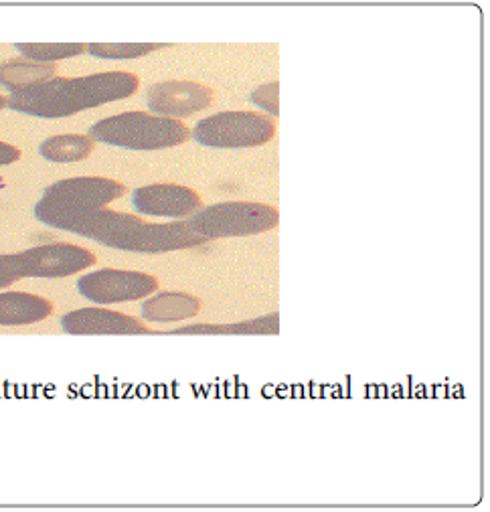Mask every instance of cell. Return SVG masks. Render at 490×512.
Listing matches in <instances>:
<instances>
[{
  "label": "cell",
  "instance_id": "cell-9",
  "mask_svg": "<svg viewBox=\"0 0 490 512\" xmlns=\"http://www.w3.org/2000/svg\"><path fill=\"white\" fill-rule=\"evenodd\" d=\"M25 278H67L96 266L98 255L75 243H49L21 251Z\"/></svg>",
  "mask_w": 490,
  "mask_h": 512
},
{
  "label": "cell",
  "instance_id": "cell-19",
  "mask_svg": "<svg viewBox=\"0 0 490 512\" xmlns=\"http://www.w3.org/2000/svg\"><path fill=\"white\" fill-rule=\"evenodd\" d=\"M252 102L270 116H280V81H270L252 92Z\"/></svg>",
  "mask_w": 490,
  "mask_h": 512
},
{
  "label": "cell",
  "instance_id": "cell-1",
  "mask_svg": "<svg viewBox=\"0 0 490 512\" xmlns=\"http://www.w3.org/2000/svg\"><path fill=\"white\" fill-rule=\"evenodd\" d=\"M140 88L138 75L130 71H104L84 77H55L35 88L13 92L7 106L35 118H67L110 102L126 100Z\"/></svg>",
  "mask_w": 490,
  "mask_h": 512
},
{
  "label": "cell",
  "instance_id": "cell-17",
  "mask_svg": "<svg viewBox=\"0 0 490 512\" xmlns=\"http://www.w3.org/2000/svg\"><path fill=\"white\" fill-rule=\"evenodd\" d=\"M15 49L29 61L55 63L88 53L86 43H17Z\"/></svg>",
  "mask_w": 490,
  "mask_h": 512
},
{
  "label": "cell",
  "instance_id": "cell-6",
  "mask_svg": "<svg viewBox=\"0 0 490 512\" xmlns=\"http://www.w3.org/2000/svg\"><path fill=\"white\" fill-rule=\"evenodd\" d=\"M126 195V187L114 179L106 177H75L53 183L45 189L43 199L35 209L43 211H90L104 209L112 201H118Z\"/></svg>",
  "mask_w": 490,
  "mask_h": 512
},
{
  "label": "cell",
  "instance_id": "cell-8",
  "mask_svg": "<svg viewBox=\"0 0 490 512\" xmlns=\"http://www.w3.org/2000/svg\"><path fill=\"white\" fill-rule=\"evenodd\" d=\"M215 104V90L189 79L158 81L146 92V106L154 116L181 120L195 116Z\"/></svg>",
  "mask_w": 490,
  "mask_h": 512
},
{
  "label": "cell",
  "instance_id": "cell-5",
  "mask_svg": "<svg viewBox=\"0 0 490 512\" xmlns=\"http://www.w3.org/2000/svg\"><path fill=\"white\" fill-rule=\"evenodd\" d=\"M203 243H207V239L197 235L187 221L146 223L136 217L128 227L114 235L106 247L132 253H167L199 247Z\"/></svg>",
  "mask_w": 490,
  "mask_h": 512
},
{
  "label": "cell",
  "instance_id": "cell-10",
  "mask_svg": "<svg viewBox=\"0 0 490 512\" xmlns=\"http://www.w3.org/2000/svg\"><path fill=\"white\" fill-rule=\"evenodd\" d=\"M132 207L140 215L148 217H169V219H189L203 209L201 195L183 185H146L132 193Z\"/></svg>",
  "mask_w": 490,
  "mask_h": 512
},
{
  "label": "cell",
  "instance_id": "cell-7",
  "mask_svg": "<svg viewBox=\"0 0 490 512\" xmlns=\"http://www.w3.org/2000/svg\"><path fill=\"white\" fill-rule=\"evenodd\" d=\"M158 280L146 272L98 270L77 280L79 294L96 304H120L144 300L158 292Z\"/></svg>",
  "mask_w": 490,
  "mask_h": 512
},
{
  "label": "cell",
  "instance_id": "cell-14",
  "mask_svg": "<svg viewBox=\"0 0 490 512\" xmlns=\"http://www.w3.org/2000/svg\"><path fill=\"white\" fill-rule=\"evenodd\" d=\"M55 63H37L29 59H11L0 63V88L13 92H23L35 85L55 79Z\"/></svg>",
  "mask_w": 490,
  "mask_h": 512
},
{
  "label": "cell",
  "instance_id": "cell-2",
  "mask_svg": "<svg viewBox=\"0 0 490 512\" xmlns=\"http://www.w3.org/2000/svg\"><path fill=\"white\" fill-rule=\"evenodd\" d=\"M90 138L126 150H165L185 144L191 138V130L181 120L124 112L96 122L90 128Z\"/></svg>",
  "mask_w": 490,
  "mask_h": 512
},
{
  "label": "cell",
  "instance_id": "cell-13",
  "mask_svg": "<svg viewBox=\"0 0 490 512\" xmlns=\"http://www.w3.org/2000/svg\"><path fill=\"white\" fill-rule=\"evenodd\" d=\"M146 322L165 324L195 318L201 312V300L187 292H158L140 306Z\"/></svg>",
  "mask_w": 490,
  "mask_h": 512
},
{
  "label": "cell",
  "instance_id": "cell-18",
  "mask_svg": "<svg viewBox=\"0 0 490 512\" xmlns=\"http://www.w3.org/2000/svg\"><path fill=\"white\" fill-rule=\"evenodd\" d=\"M165 43H90L88 53L100 59H138L158 49H165Z\"/></svg>",
  "mask_w": 490,
  "mask_h": 512
},
{
  "label": "cell",
  "instance_id": "cell-21",
  "mask_svg": "<svg viewBox=\"0 0 490 512\" xmlns=\"http://www.w3.org/2000/svg\"><path fill=\"white\" fill-rule=\"evenodd\" d=\"M21 160V150L9 142H0V166H9Z\"/></svg>",
  "mask_w": 490,
  "mask_h": 512
},
{
  "label": "cell",
  "instance_id": "cell-3",
  "mask_svg": "<svg viewBox=\"0 0 490 512\" xmlns=\"http://www.w3.org/2000/svg\"><path fill=\"white\" fill-rule=\"evenodd\" d=\"M187 225L207 241L245 237L276 229L280 225V211L266 203L227 201L197 211L187 219Z\"/></svg>",
  "mask_w": 490,
  "mask_h": 512
},
{
  "label": "cell",
  "instance_id": "cell-22",
  "mask_svg": "<svg viewBox=\"0 0 490 512\" xmlns=\"http://www.w3.org/2000/svg\"><path fill=\"white\" fill-rule=\"evenodd\" d=\"M5 108H7V98L0 96V110H5Z\"/></svg>",
  "mask_w": 490,
  "mask_h": 512
},
{
  "label": "cell",
  "instance_id": "cell-15",
  "mask_svg": "<svg viewBox=\"0 0 490 512\" xmlns=\"http://www.w3.org/2000/svg\"><path fill=\"white\" fill-rule=\"evenodd\" d=\"M96 148V142L84 134H61L43 140L39 152L45 160L65 164V162H81L86 160Z\"/></svg>",
  "mask_w": 490,
  "mask_h": 512
},
{
  "label": "cell",
  "instance_id": "cell-4",
  "mask_svg": "<svg viewBox=\"0 0 490 512\" xmlns=\"http://www.w3.org/2000/svg\"><path fill=\"white\" fill-rule=\"evenodd\" d=\"M276 136V122L258 112H221L197 122L195 142L209 148H256Z\"/></svg>",
  "mask_w": 490,
  "mask_h": 512
},
{
  "label": "cell",
  "instance_id": "cell-12",
  "mask_svg": "<svg viewBox=\"0 0 490 512\" xmlns=\"http://www.w3.org/2000/svg\"><path fill=\"white\" fill-rule=\"evenodd\" d=\"M51 300L29 292L0 294V326H29L43 322L53 314Z\"/></svg>",
  "mask_w": 490,
  "mask_h": 512
},
{
  "label": "cell",
  "instance_id": "cell-16",
  "mask_svg": "<svg viewBox=\"0 0 490 512\" xmlns=\"http://www.w3.org/2000/svg\"><path fill=\"white\" fill-rule=\"evenodd\" d=\"M280 330V314H268L262 318H254L248 322L235 324H191L169 334H278Z\"/></svg>",
  "mask_w": 490,
  "mask_h": 512
},
{
  "label": "cell",
  "instance_id": "cell-20",
  "mask_svg": "<svg viewBox=\"0 0 490 512\" xmlns=\"http://www.w3.org/2000/svg\"><path fill=\"white\" fill-rule=\"evenodd\" d=\"M25 280V270L21 262V253H3L0 255V290Z\"/></svg>",
  "mask_w": 490,
  "mask_h": 512
},
{
  "label": "cell",
  "instance_id": "cell-11",
  "mask_svg": "<svg viewBox=\"0 0 490 512\" xmlns=\"http://www.w3.org/2000/svg\"><path fill=\"white\" fill-rule=\"evenodd\" d=\"M61 328L67 334L92 336V334H154L142 320L108 310V308H81L65 314L61 318Z\"/></svg>",
  "mask_w": 490,
  "mask_h": 512
}]
</instances>
